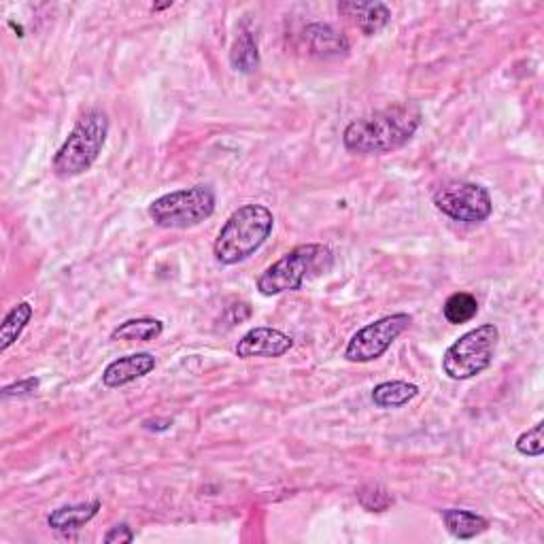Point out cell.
<instances>
[{"mask_svg": "<svg viewBox=\"0 0 544 544\" xmlns=\"http://www.w3.org/2000/svg\"><path fill=\"white\" fill-rule=\"evenodd\" d=\"M215 190L211 185H192L168 192L149 204V217L164 230H190L215 213Z\"/></svg>", "mask_w": 544, "mask_h": 544, "instance_id": "obj_5", "label": "cell"}, {"mask_svg": "<svg viewBox=\"0 0 544 544\" xmlns=\"http://www.w3.org/2000/svg\"><path fill=\"white\" fill-rule=\"evenodd\" d=\"M100 500L81 502V504H66L56 510H51L47 517V525L56 532H77L83 525H88L100 510Z\"/></svg>", "mask_w": 544, "mask_h": 544, "instance_id": "obj_13", "label": "cell"}, {"mask_svg": "<svg viewBox=\"0 0 544 544\" xmlns=\"http://www.w3.org/2000/svg\"><path fill=\"white\" fill-rule=\"evenodd\" d=\"M294 347V338L277 330V328H251L243 338L238 340L236 355L241 360H253V357H266V360H275L283 357Z\"/></svg>", "mask_w": 544, "mask_h": 544, "instance_id": "obj_9", "label": "cell"}, {"mask_svg": "<svg viewBox=\"0 0 544 544\" xmlns=\"http://www.w3.org/2000/svg\"><path fill=\"white\" fill-rule=\"evenodd\" d=\"M168 7H173V3H164V5H153L151 11H160V9H168Z\"/></svg>", "mask_w": 544, "mask_h": 544, "instance_id": "obj_24", "label": "cell"}, {"mask_svg": "<svg viewBox=\"0 0 544 544\" xmlns=\"http://www.w3.org/2000/svg\"><path fill=\"white\" fill-rule=\"evenodd\" d=\"M442 315L453 326H462L479 315V300L470 292H455L442 304Z\"/></svg>", "mask_w": 544, "mask_h": 544, "instance_id": "obj_19", "label": "cell"}, {"mask_svg": "<svg viewBox=\"0 0 544 544\" xmlns=\"http://www.w3.org/2000/svg\"><path fill=\"white\" fill-rule=\"evenodd\" d=\"M109 136V115L102 109L85 111L62 147L51 160V170L60 179H75L94 166Z\"/></svg>", "mask_w": 544, "mask_h": 544, "instance_id": "obj_3", "label": "cell"}, {"mask_svg": "<svg viewBox=\"0 0 544 544\" xmlns=\"http://www.w3.org/2000/svg\"><path fill=\"white\" fill-rule=\"evenodd\" d=\"M338 13L340 17H347V20L362 34H366V37H374V34H379L391 22V11L385 3L343 0V3H338Z\"/></svg>", "mask_w": 544, "mask_h": 544, "instance_id": "obj_12", "label": "cell"}, {"mask_svg": "<svg viewBox=\"0 0 544 544\" xmlns=\"http://www.w3.org/2000/svg\"><path fill=\"white\" fill-rule=\"evenodd\" d=\"M164 332V323L153 317H139L128 319L111 332V340H126V343H151V340L160 338Z\"/></svg>", "mask_w": 544, "mask_h": 544, "instance_id": "obj_15", "label": "cell"}, {"mask_svg": "<svg viewBox=\"0 0 544 544\" xmlns=\"http://www.w3.org/2000/svg\"><path fill=\"white\" fill-rule=\"evenodd\" d=\"M39 385H41V381L37 377H28V379L15 381V383L3 387V391H0V396H3V400H9V398H28L32 394H37Z\"/></svg>", "mask_w": 544, "mask_h": 544, "instance_id": "obj_22", "label": "cell"}, {"mask_svg": "<svg viewBox=\"0 0 544 544\" xmlns=\"http://www.w3.org/2000/svg\"><path fill=\"white\" fill-rule=\"evenodd\" d=\"M34 311L30 302H17L13 309L5 315L3 326H0V353L9 351V347H13L20 336L24 334L26 326L30 323Z\"/></svg>", "mask_w": 544, "mask_h": 544, "instance_id": "obj_17", "label": "cell"}, {"mask_svg": "<svg viewBox=\"0 0 544 544\" xmlns=\"http://www.w3.org/2000/svg\"><path fill=\"white\" fill-rule=\"evenodd\" d=\"M434 207L459 224H483L493 213V200L487 187L451 179L440 183L432 194Z\"/></svg>", "mask_w": 544, "mask_h": 544, "instance_id": "obj_7", "label": "cell"}, {"mask_svg": "<svg viewBox=\"0 0 544 544\" xmlns=\"http://www.w3.org/2000/svg\"><path fill=\"white\" fill-rule=\"evenodd\" d=\"M275 230V215L264 204H243L221 226L213 255L219 264L236 266L260 251Z\"/></svg>", "mask_w": 544, "mask_h": 544, "instance_id": "obj_2", "label": "cell"}, {"mask_svg": "<svg viewBox=\"0 0 544 544\" xmlns=\"http://www.w3.org/2000/svg\"><path fill=\"white\" fill-rule=\"evenodd\" d=\"M230 64L236 73H243V75H251L258 71L260 51H258V43H255V37L249 30H243L234 39V45L230 51Z\"/></svg>", "mask_w": 544, "mask_h": 544, "instance_id": "obj_18", "label": "cell"}, {"mask_svg": "<svg viewBox=\"0 0 544 544\" xmlns=\"http://www.w3.org/2000/svg\"><path fill=\"white\" fill-rule=\"evenodd\" d=\"M156 366H158L156 357L147 351L117 357V360H113L105 368V372H102V385L109 387V389L130 385L134 381L147 377V374L156 370Z\"/></svg>", "mask_w": 544, "mask_h": 544, "instance_id": "obj_11", "label": "cell"}, {"mask_svg": "<svg viewBox=\"0 0 544 544\" xmlns=\"http://www.w3.org/2000/svg\"><path fill=\"white\" fill-rule=\"evenodd\" d=\"M334 264V255L330 247L309 243L298 245L287 251L283 258L270 264L258 277V292L266 298L279 296L283 292H298L311 277L328 272Z\"/></svg>", "mask_w": 544, "mask_h": 544, "instance_id": "obj_4", "label": "cell"}, {"mask_svg": "<svg viewBox=\"0 0 544 544\" xmlns=\"http://www.w3.org/2000/svg\"><path fill=\"white\" fill-rule=\"evenodd\" d=\"M419 396V387L408 381H385L372 389V402L377 408H400Z\"/></svg>", "mask_w": 544, "mask_h": 544, "instance_id": "obj_16", "label": "cell"}, {"mask_svg": "<svg viewBox=\"0 0 544 544\" xmlns=\"http://www.w3.org/2000/svg\"><path fill=\"white\" fill-rule=\"evenodd\" d=\"M542 430H544V423L538 421L534 428H530L527 432H523L517 442H515V449L525 455V457H540L544 453V438H542Z\"/></svg>", "mask_w": 544, "mask_h": 544, "instance_id": "obj_21", "label": "cell"}, {"mask_svg": "<svg viewBox=\"0 0 544 544\" xmlns=\"http://www.w3.org/2000/svg\"><path fill=\"white\" fill-rule=\"evenodd\" d=\"M355 493H357V502H360L362 508L368 510V513H385V510L394 506V496H391L383 485L368 483V485H362Z\"/></svg>", "mask_w": 544, "mask_h": 544, "instance_id": "obj_20", "label": "cell"}, {"mask_svg": "<svg viewBox=\"0 0 544 544\" xmlns=\"http://www.w3.org/2000/svg\"><path fill=\"white\" fill-rule=\"evenodd\" d=\"M423 113L415 102H394L353 122L343 132V145L357 156H385L402 149L421 128Z\"/></svg>", "mask_w": 544, "mask_h": 544, "instance_id": "obj_1", "label": "cell"}, {"mask_svg": "<svg viewBox=\"0 0 544 544\" xmlns=\"http://www.w3.org/2000/svg\"><path fill=\"white\" fill-rule=\"evenodd\" d=\"M440 517H442V521H445L449 534L459 540H470V538L481 536L489 530V521L481 515L472 513V510L445 508V510H440Z\"/></svg>", "mask_w": 544, "mask_h": 544, "instance_id": "obj_14", "label": "cell"}, {"mask_svg": "<svg viewBox=\"0 0 544 544\" xmlns=\"http://www.w3.org/2000/svg\"><path fill=\"white\" fill-rule=\"evenodd\" d=\"M302 45L306 54L319 60H334L349 54V41L334 26L313 22L302 30Z\"/></svg>", "mask_w": 544, "mask_h": 544, "instance_id": "obj_10", "label": "cell"}, {"mask_svg": "<svg viewBox=\"0 0 544 544\" xmlns=\"http://www.w3.org/2000/svg\"><path fill=\"white\" fill-rule=\"evenodd\" d=\"M500 340V330L493 323H483L459 336L442 355V372L451 381H468L479 377L493 364Z\"/></svg>", "mask_w": 544, "mask_h": 544, "instance_id": "obj_6", "label": "cell"}, {"mask_svg": "<svg viewBox=\"0 0 544 544\" xmlns=\"http://www.w3.org/2000/svg\"><path fill=\"white\" fill-rule=\"evenodd\" d=\"M413 315L408 313H394L381 317L377 321L368 323V326L357 330L347 343L345 357L351 364H368L379 360L387 353V349L396 343V340L411 328Z\"/></svg>", "mask_w": 544, "mask_h": 544, "instance_id": "obj_8", "label": "cell"}, {"mask_svg": "<svg viewBox=\"0 0 544 544\" xmlns=\"http://www.w3.org/2000/svg\"><path fill=\"white\" fill-rule=\"evenodd\" d=\"M102 540H105L107 544H128V542H134V532L128 523H117Z\"/></svg>", "mask_w": 544, "mask_h": 544, "instance_id": "obj_23", "label": "cell"}]
</instances>
